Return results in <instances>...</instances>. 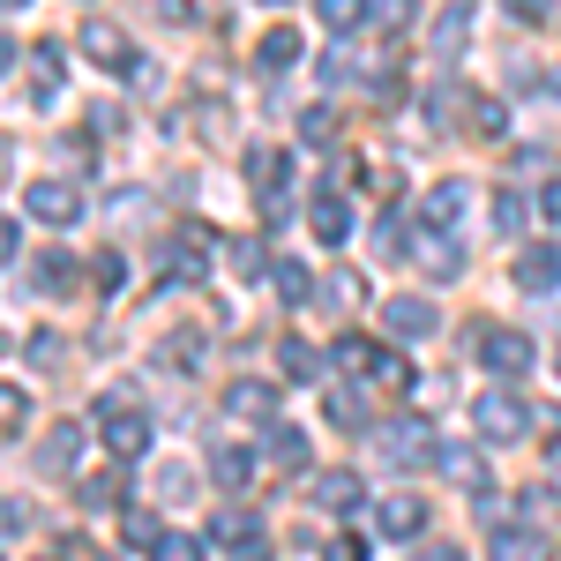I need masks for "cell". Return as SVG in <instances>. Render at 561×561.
Here are the masks:
<instances>
[{
  "label": "cell",
  "mask_w": 561,
  "mask_h": 561,
  "mask_svg": "<svg viewBox=\"0 0 561 561\" xmlns=\"http://www.w3.org/2000/svg\"><path fill=\"white\" fill-rule=\"evenodd\" d=\"M465 38H472V8H465V0H449V8L434 15V60H457Z\"/></svg>",
  "instance_id": "4fadbf2b"
},
{
  "label": "cell",
  "mask_w": 561,
  "mask_h": 561,
  "mask_svg": "<svg viewBox=\"0 0 561 561\" xmlns=\"http://www.w3.org/2000/svg\"><path fill=\"white\" fill-rule=\"evenodd\" d=\"M150 561H203V539H187V531H165V547Z\"/></svg>",
  "instance_id": "d590c367"
},
{
  "label": "cell",
  "mask_w": 561,
  "mask_h": 561,
  "mask_svg": "<svg viewBox=\"0 0 561 561\" xmlns=\"http://www.w3.org/2000/svg\"><path fill=\"white\" fill-rule=\"evenodd\" d=\"M472 128H479V135H502V128H510V113H502V105H494V98H479Z\"/></svg>",
  "instance_id": "8d00e7d4"
},
{
  "label": "cell",
  "mask_w": 561,
  "mask_h": 561,
  "mask_svg": "<svg viewBox=\"0 0 561 561\" xmlns=\"http://www.w3.org/2000/svg\"><path fill=\"white\" fill-rule=\"evenodd\" d=\"M76 457H83V427H53L38 442V472H53V479L76 472Z\"/></svg>",
  "instance_id": "7c38bea8"
},
{
  "label": "cell",
  "mask_w": 561,
  "mask_h": 561,
  "mask_svg": "<svg viewBox=\"0 0 561 561\" xmlns=\"http://www.w3.org/2000/svg\"><path fill=\"white\" fill-rule=\"evenodd\" d=\"M465 203H472V187H465V180H442V187H427V232H449V225L465 217Z\"/></svg>",
  "instance_id": "e0dca14e"
},
{
  "label": "cell",
  "mask_w": 561,
  "mask_h": 561,
  "mask_svg": "<svg viewBox=\"0 0 561 561\" xmlns=\"http://www.w3.org/2000/svg\"><path fill=\"white\" fill-rule=\"evenodd\" d=\"M486 561H554V539L547 531H494Z\"/></svg>",
  "instance_id": "9a60e30c"
},
{
  "label": "cell",
  "mask_w": 561,
  "mask_h": 561,
  "mask_svg": "<svg viewBox=\"0 0 561 561\" xmlns=\"http://www.w3.org/2000/svg\"><path fill=\"white\" fill-rule=\"evenodd\" d=\"M225 412H240V420H270V412H277V389H270V382H232V389H225Z\"/></svg>",
  "instance_id": "d6986e66"
},
{
  "label": "cell",
  "mask_w": 561,
  "mask_h": 561,
  "mask_svg": "<svg viewBox=\"0 0 561 561\" xmlns=\"http://www.w3.org/2000/svg\"><path fill=\"white\" fill-rule=\"evenodd\" d=\"M98 442H105L113 457H142V449H150V412H135L128 397H105V404H98Z\"/></svg>",
  "instance_id": "7a4b0ae2"
},
{
  "label": "cell",
  "mask_w": 561,
  "mask_h": 561,
  "mask_svg": "<svg viewBox=\"0 0 561 561\" xmlns=\"http://www.w3.org/2000/svg\"><path fill=\"white\" fill-rule=\"evenodd\" d=\"M262 8H285V0H262Z\"/></svg>",
  "instance_id": "bcb514c9"
},
{
  "label": "cell",
  "mask_w": 561,
  "mask_h": 561,
  "mask_svg": "<svg viewBox=\"0 0 561 561\" xmlns=\"http://www.w3.org/2000/svg\"><path fill=\"white\" fill-rule=\"evenodd\" d=\"M83 53L98 60V68H121V76L142 68V60L128 53V31H113V23H83Z\"/></svg>",
  "instance_id": "9c48e42d"
},
{
  "label": "cell",
  "mask_w": 561,
  "mask_h": 561,
  "mask_svg": "<svg viewBox=\"0 0 561 561\" xmlns=\"http://www.w3.org/2000/svg\"><path fill=\"white\" fill-rule=\"evenodd\" d=\"M502 8H510L517 23H547V15H554V0H502Z\"/></svg>",
  "instance_id": "f35d334b"
},
{
  "label": "cell",
  "mask_w": 561,
  "mask_h": 561,
  "mask_svg": "<svg viewBox=\"0 0 561 561\" xmlns=\"http://www.w3.org/2000/svg\"><path fill=\"white\" fill-rule=\"evenodd\" d=\"M232 561H277V554H270V539H255V547H240Z\"/></svg>",
  "instance_id": "f6af8a7d"
},
{
  "label": "cell",
  "mask_w": 561,
  "mask_h": 561,
  "mask_svg": "<svg viewBox=\"0 0 561 561\" xmlns=\"http://www.w3.org/2000/svg\"><path fill=\"white\" fill-rule=\"evenodd\" d=\"M210 524H217V547H232V554H240V547H255V539H262L248 510H225V517H210Z\"/></svg>",
  "instance_id": "4316f807"
},
{
  "label": "cell",
  "mask_w": 561,
  "mask_h": 561,
  "mask_svg": "<svg viewBox=\"0 0 561 561\" xmlns=\"http://www.w3.org/2000/svg\"><path fill=\"white\" fill-rule=\"evenodd\" d=\"M420 524H427V502L420 494H382L375 502V531L382 539H420Z\"/></svg>",
  "instance_id": "ba28073f"
},
{
  "label": "cell",
  "mask_w": 561,
  "mask_h": 561,
  "mask_svg": "<svg viewBox=\"0 0 561 561\" xmlns=\"http://www.w3.org/2000/svg\"><path fill=\"white\" fill-rule=\"evenodd\" d=\"M472 427H479V442L510 449V442H524V434H531V404H524L517 389H486V397L472 404Z\"/></svg>",
  "instance_id": "6da1fadb"
},
{
  "label": "cell",
  "mask_w": 561,
  "mask_h": 561,
  "mask_svg": "<svg viewBox=\"0 0 561 561\" xmlns=\"http://www.w3.org/2000/svg\"><path fill=\"white\" fill-rule=\"evenodd\" d=\"M90 277H98V293H121V285H128V262H121V248H98V255H90Z\"/></svg>",
  "instance_id": "1f68e13d"
},
{
  "label": "cell",
  "mask_w": 561,
  "mask_h": 561,
  "mask_svg": "<svg viewBox=\"0 0 561 561\" xmlns=\"http://www.w3.org/2000/svg\"><path fill=\"white\" fill-rule=\"evenodd\" d=\"M479 359L517 382V375H531V337L524 330H479Z\"/></svg>",
  "instance_id": "277c9868"
},
{
  "label": "cell",
  "mask_w": 561,
  "mask_h": 561,
  "mask_svg": "<svg viewBox=\"0 0 561 561\" xmlns=\"http://www.w3.org/2000/svg\"><path fill=\"white\" fill-rule=\"evenodd\" d=\"M330 561H367V539H359V531H337V539H330Z\"/></svg>",
  "instance_id": "74e56055"
},
{
  "label": "cell",
  "mask_w": 561,
  "mask_h": 561,
  "mask_svg": "<svg viewBox=\"0 0 561 561\" xmlns=\"http://www.w3.org/2000/svg\"><path fill=\"white\" fill-rule=\"evenodd\" d=\"M293 60H300V31L270 23V31H262V45H255V68H270V76H277V68H293Z\"/></svg>",
  "instance_id": "ac0fdd59"
},
{
  "label": "cell",
  "mask_w": 561,
  "mask_h": 561,
  "mask_svg": "<svg viewBox=\"0 0 561 561\" xmlns=\"http://www.w3.org/2000/svg\"><path fill=\"white\" fill-rule=\"evenodd\" d=\"M232 262H240V277H255V270H262V240H240V248H232Z\"/></svg>",
  "instance_id": "b9f144b4"
},
{
  "label": "cell",
  "mask_w": 561,
  "mask_h": 561,
  "mask_svg": "<svg viewBox=\"0 0 561 561\" xmlns=\"http://www.w3.org/2000/svg\"><path fill=\"white\" fill-rule=\"evenodd\" d=\"M412 255H420V270H427V277H442V285L465 270V248H457L449 232H412Z\"/></svg>",
  "instance_id": "30bf717a"
},
{
  "label": "cell",
  "mask_w": 561,
  "mask_h": 561,
  "mask_svg": "<svg viewBox=\"0 0 561 561\" xmlns=\"http://www.w3.org/2000/svg\"><path fill=\"white\" fill-rule=\"evenodd\" d=\"M465 105H479L472 90H457V83H434V98H427V121H434V128H449V121H465Z\"/></svg>",
  "instance_id": "d4e9b609"
},
{
  "label": "cell",
  "mask_w": 561,
  "mask_h": 561,
  "mask_svg": "<svg viewBox=\"0 0 561 561\" xmlns=\"http://www.w3.org/2000/svg\"><path fill=\"white\" fill-rule=\"evenodd\" d=\"M434 472H449L457 486H472V494L486 486V472H479V457H472V449H442V457H434Z\"/></svg>",
  "instance_id": "83f0119b"
},
{
  "label": "cell",
  "mask_w": 561,
  "mask_h": 561,
  "mask_svg": "<svg viewBox=\"0 0 561 561\" xmlns=\"http://www.w3.org/2000/svg\"><path fill=\"white\" fill-rule=\"evenodd\" d=\"M330 420H337V427H367V412H359V389H337V397H330Z\"/></svg>",
  "instance_id": "e575fe53"
},
{
  "label": "cell",
  "mask_w": 561,
  "mask_h": 561,
  "mask_svg": "<svg viewBox=\"0 0 561 561\" xmlns=\"http://www.w3.org/2000/svg\"><path fill=\"white\" fill-rule=\"evenodd\" d=\"M158 494H165V502H187V494H195V472H165V479H158Z\"/></svg>",
  "instance_id": "ab89813d"
},
{
  "label": "cell",
  "mask_w": 561,
  "mask_h": 561,
  "mask_svg": "<svg viewBox=\"0 0 561 561\" xmlns=\"http://www.w3.org/2000/svg\"><path fill=\"white\" fill-rule=\"evenodd\" d=\"M412 561H465V554H457V547H442V539H434V547H420V554H412Z\"/></svg>",
  "instance_id": "ee69618b"
},
{
  "label": "cell",
  "mask_w": 561,
  "mask_h": 561,
  "mask_svg": "<svg viewBox=\"0 0 561 561\" xmlns=\"http://www.w3.org/2000/svg\"><path fill=\"white\" fill-rule=\"evenodd\" d=\"M60 76H68L60 68V45H31V90L38 98H60Z\"/></svg>",
  "instance_id": "cb8c5ba5"
},
{
  "label": "cell",
  "mask_w": 561,
  "mask_h": 561,
  "mask_svg": "<svg viewBox=\"0 0 561 561\" xmlns=\"http://www.w3.org/2000/svg\"><path fill=\"white\" fill-rule=\"evenodd\" d=\"M539 217H547V225H561V180H547V187H539Z\"/></svg>",
  "instance_id": "7bdbcfd3"
},
{
  "label": "cell",
  "mask_w": 561,
  "mask_h": 561,
  "mask_svg": "<svg viewBox=\"0 0 561 561\" xmlns=\"http://www.w3.org/2000/svg\"><path fill=\"white\" fill-rule=\"evenodd\" d=\"M330 359H337V367H352V375H375V359H382V352L367 345V337H337V345H330Z\"/></svg>",
  "instance_id": "4dcf8cb0"
},
{
  "label": "cell",
  "mask_w": 561,
  "mask_h": 561,
  "mask_svg": "<svg viewBox=\"0 0 561 561\" xmlns=\"http://www.w3.org/2000/svg\"><path fill=\"white\" fill-rule=\"evenodd\" d=\"M314 502L345 517V510H359V479H352V472H322V479H314Z\"/></svg>",
  "instance_id": "603a6c76"
},
{
  "label": "cell",
  "mask_w": 561,
  "mask_h": 561,
  "mask_svg": "<svg viewBox=\"0 0 561 561\" xmlns=\"http://www.w3.org/2000/svg\"><path fill=\"white\" fill-rule=\"evenodd\" d=\"M8 8H23V0H8Z\"/></svg>",
  "instance_id": "7dc6e473"
},
{
  "label": "cell",
  "mask_w": 561,
  "mask_h": 561,
  "mask_svg": "<svg viewBox=\"0 0 561 561\" xmlns=\"http://www.w3.org/2000/svg\"><path fill=\"white\" fill-rule=\"evenodd\" d=\"M300 142H314V150L337 142V105H307L300 113Z\"/></svg>",
  "instance_id": "f546056e"
},
{
  "label": "cell",
  "mask_w": 561,
  "mask_h": 561,
  "mask_svg": "<svg viewBox=\"0 0 561 561\" xmlns=\"http://www.w3.org/2000/svg\"><path fill=\"white\" fill-rule=\"evenodd\" d=\"M434 300H420V293H389L382 300V330L389 337H434Z\"/></svg>",
  "instance_id": "5b68a950"
},
{
  "label": "cell",
  "mask_w": 561,
  "mask_h": 561,
  "mask_svg": "<svg viewBox=\"0 0 561 561\" xmlns=\"http://www.w3.org/2000/svg\"><path fill=\"white\" fill-rule=\"evenodd\" d=\"M375 23H389V31L412 23V0H375Z\"/></svg>",
  "instance_id": "60d3db41"
},
{
  "label": "cell",
  "mask_w": 561,
  "mask_h": 561,
  "mask_svg": "<svg viewBox=\"0 0 561 561\" xmlns=\"http://www.w3.org/2000/svg\"><path fill=\"white\" fill-rule=\"evenodd\" d=\"M277 359H285V375H293V382H314V375H322V359H314L307 337H277Z\"/></svg>",
  "instance_id": "484cf974"
},
{
  "label": "cell",
  "mask_w": 561,
  "mask_h": 561,
  "mask_svg": "<svg viewBox=\"0 0 561 561\" xmlns=\"http://www.w3.org/2000/svg\"><path fill=\"white\" fill-rule=\"evenodd\" d=\"M314 240H322V248H345V240H352V203H345V195H330V187L314 195Z\"/></svg>",
  "instance_id": "8fae6325"
},
{
  "label": "cell",
  "mask_w": 561,
  "mask_h": 561,
  "mask_svg": "<svg viewBox=\"0 0 561 561\" xmlns=\"http://www.w3.org/2000/svg\"><path fill=\"white\" fill-rule=\"evenodd\" d=\"M375 382L382 389H412V359H404V352H382V359H375Z\"/></svg>",
  "instance_id": "836d02e7"
},
{
  "label": "cell",
  "mask_w": 561,
  "mask_h": 561,
  "mask_svg": "<svg viewBox=\"0 0 561 561\" xmlns=\"http://www.w3.org/2000/svg\"><path fill=\"white\" fill-rule=\"evenodd\" d=\"M382 449L397 457V465H434V457H442V449H434V427H427V420H412V412H404V420H389Z\"/></svg>",
  "instance_id": "52a82bcc"
},
{
  "label": "cell",
  "mask_w": 561,
  "mask_h": 561,
  "mask_svg": "<svg viewBox=\"0 0 561 561\" xmlns=\"http://www.w3.org/2000/svg\"><path fill=\"white\" fill-rule=\"evenodd\" d=\"M210 479L225 486V494H240V486L255 479V457H248V449H217V457H210Z\"/></svg>",
  "instance_id": "7402d4cb"
},
{
  "label": "cell",
  "mask_w": 561,
  "mask_h": 561,
  "mask_svg": "<svg viewBox=\"0 0 561 561\" xmlns=\"http://www.w3.org/2000/svg\"><path fill=\"white\" fill-rule=\"evenodd\" d=\"M524 217H531V203H524L517 187H502V195H494V225H502V232H517Z\"/></svg>",
  "instance_id": "d6a6232c"
},
{
  "label": "cell",
  "mask_w": 561,
  "mask_h": 561,
  "mask_svg": "<svg viewBox=\"0 0 561 561\" xmlns=\"http://www.w3.org/2000/svg\"><path fill=\"white\" fill-rule=\"evenodd\" d=\"M262 449H270L285 472H293V465H307V434L300 427H270V442H262Z\"/></svg>",
  "instance_id": "f1b7e54d"
},
{
  "label": "cell",
  "mask_w": 561,
  "mask_h": 561,
  "mask_svg": "<svg viewBox=\"0 0 561 561\" xmlns=\"http://www.w3.org/2000/svg\"><path fill=\"white\" fill-rule=\"evenodd\" d=\"M270 277H277V300H285V307H307V300H314V277H307V262L277 255V262H270Z\"/></svg>",
  "instance_id": "ffe728a7"
},
{
  "label": "cell",
  "mask_w": 561,
  "mask_h": 561,
  "mask_svg": "<svg viewBox=\"0 0 561 561\" xmlns=\"http://www.w3.org/2000/svg\"><path fill=\"white\" fill-rule=\"evenodd\" d=\"M510 277H517L524 293H554V285H561V248H554V240H531V248H517Z\"/></svg>",
  "instance_id": "8992f818"
},
{
  "label": "cell",
  "mask_w": 561,
  "mask_h": 561,
  "mask_svg": "<svg viewBox=\"0 0 561 561\" xmlns=\"http://www.w3.org/2000/svg\"><path fill=\"white\" fill-rule=\"evenodd\" d=\"M23 210L38 217V225H76V217H83V195H76L68 180H31V187H23Z\"/></svg>",
  "instance_id": "3957f363"
},
{
  "label": "cell",
  "mask_w": 561,
  "mask_h": 561,
  "mask_svg": "<svg viewBox=\"0 0 561 561\" xmlns=\"http://www.w3.org/2000/svg\"><path fill=\"white\" fill-rule=\"evenodd\" d=\"M248 180H255V195H262V203H285V150L255 142V150H248Z\"/></svg>",
  "instance_id": "5bb4252c"
},
{
  "label": "cell",
  "mask_w": 561,
  "mask_h": 561,
  "mask_svg": "<svg viewBox=\"0 0 561 561\" xmlns=\"http://www.w3.org/2000/svg\"><path fill=\"white\" fill-rule=\"evenodd\" d=\"M23 285H31V293H76V255H60V248L38 255L31 270H23Z\"/></svg>",
  "instance_id": "2e32d148"
},
{
  "label": "cell",
  "mask_w": 561,
  "mask_h": 561,
  "mask_svg": "<svg viewBox=\"0 0 561 561\" xmlns=\"http://www.w3.org/2000/svg\"><path fill=\"white\" fill-rule=\"evenodd\" d=\"M314 15H322V31L345 38V31H359V23L375 15V0H314Z\"/></svg>",
  "instance_id": "44dd1931"
}]
</instances>
